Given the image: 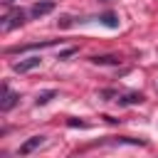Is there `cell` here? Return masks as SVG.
Segmentation results:
<instances>
[{
	"mask_svg": "<svg viewBox=\"0 0 158 158\" xmlns=\"http://www.w3.org/2000/svg\"><path fill=\"white\" fill-rule=\"evenodd\" d=\"M99 22H104V25H106V27H111V30H114V27H118V17H116L114 12H104V15H99Z\"/></svg>",
	"mask_w": 158,
	"mask_h": 158,
	"instance_id": "8",
	"label": "cell"
},
{
	"mask_svg": "<svg viewBox=\"0 0 158 158\" xmlns=\"http://www.w3.org/2000/svg\"><path fill=\"white\" fill-rule=\"evenodd\" d=\"M52 10H54V2H52V0H44V2H35V5L30 7V15H32V17H42V15L52 12Z\"/></svg>",
	"mask_w": 158,
	"mask_h": 158,
	"instance_id": "6",
	"label": "cell"
},
{
	"mask_svg": "<svg viewBox=\"0 0 158 158\" xmlns=\"http://www.w3.org/2000/svg\"><path fill=\"white\" fill-rule=\"evenodd\" d=\"M143 101V94H126L123 99H118V104H141Z\"/></svg>",
	"mask_w": 158,
	"mask_h": 158,
	"instance_id": "10",
	"label": "cell"
},
{
	"mask_svg": "<svg viewBox=\"0 0 158 158\" xmlns=\"http://www.w3.org/2000/svg\"><path fill=\"white\" fill-rule=\"evenodd\" d=\"M22 22H25V12H22L20 7H15V10H10V12L2 17V22H0V30H2V32H10V30L20 27Z\"/></svg>",
	"mask_w": 158,
	"mask_h": 158,
	"instance_id": "1",
	"label": "cell"
},
{
	"mask_svg": "<svg viewBox=\"0 0 158 158\" xmlns=\"http://www.w3.org/2000/svg\"><path fill=\"white\" fill-rule=\"evenodd\" d=\"M17 99H20V96H17L15 91H10L7 84L0 86V111H10V109L17 104Z\"/></svg>",
	"mask_w": 158,
	"mask_h": 158,
	"instance_id": "2",
	"label": "cell"
},
{
	"mask_svg": "<svg viewBox=\"0 0 158 158\" xmlns=\"http://www.w3.org/2000/svg\"><path fill=\"white\" fill-rule=\"evenodd\" d=\"M57 44V40H44V42H32V44H20V47H10L7 52L10 54H17V52H30V49H42V47H52Z\"/></svg>",
	"mask_w": 158,
	"mask_h": 158,
	"instance_id": "3",
	"label": "cell"
},
{
	"mask_svg": "<svg viewBox=\"0 0 158 158\" xmlns=\"http://www.w3.org/2000/svg\"><path fill=\"white\" fill-rule=\"evenodd\" d=\"M54 96H57V91H54V89H49V91H42V94L35 99V104H37V106H44V104H49Z\"/></svg>",
	"mask_w": 158,
	"mask_h": 158,
	"instance_id": "9",
	"label": "cell"
},
{
	"mask_svg": "<svg viewBox=\"0 0 158 158\" xmlns=\"http://www.w3.org/2000/svg\"><path fill=\"white\" fill-rule=\"evenodd\" d=\"M44 143V136H30L22 146H20V156H27V153H32L35 148H40Z\"/></svg>",
	"mask_w": 158,
	"mask_h": 158,
	"instance_id": "5",
	"label": "cell"
},
{
	"mask_svg": "<svg viewBox=\"0 0 158 158\" xmlns=\"http://www.w3.org/2000/svg\"><path fill=\"white\" fill-rule=\"evenodd\" d=\"M74 52H77V49H74V47H69V49H64V52H59V59H67V57H72Z\"/></svg>",
	"mask_w": 158,
	"mask_h": 158,
	"instance_id": "11",
	"label": "cell"
},
{
	"mask_svg": "<svg viewBox=\"0 0 158 158\" xmlns=\"http://www.w3.org/2000/svg\"><path fill=\"white\" fill-rule=\"evenodd\" d=\"M91 62L94 64H118L121 59L114 57V54H96V57H91Z\"/></svg>",
	"mask_w": 158,
	"mask_h": 158,
	"instance_id": "7",
	"label": "cell"
},
{
	"mask_svg": "<svg viewBox=\"0 0 158 158\" xmlns=\"http://www.w3.org/2000/svg\"><path fill=\"white\" fill-rule=\"evenodd\" d=\"M40 62H42L40 57H27V59H20V62H15V64H12V69L22 74V72H30V69L40 67Z\"/></svg>",
	"mask_w": 158,
	"mask_h": 158,
	"instance_id": "4",
	"label": "cell"
},
{
	"mask_svg": "<svg viewBox=\"0 0 158 158\" xmlns=\"http://www.w3.org/2000/svg\"><path fill=\"white\" fill-rule=\"evenodd\" d=\"M2 2H5V5H10V2H15V0H2Z\"/></svg>",
	"mask_w": 158,
	"mask_h": 158,
	"instance_id": "14",
	"label": "cell"
},
{
	"mask_svg": "<svg viewBox=\"0 0 158 158\" xmlns=\"http://www.w3.org/2000/svg\"><path fill=\"white\" fill-rule=\"evenodd\" d=\"M59 25H62V27H69V25H72V17H62Z\"/></svg>",
	"mask_w": 158,
	"mask_h": 158,
	"instance_id": "13",
	"label": "cell"
},
{
	"mask_svg": "<svg viewBox=\"0 0 158 158\" xmlns=\"http://www.w3.org/2000/svg\"><path fill=\"white\" fill-rule=\"evenodd\" d=\"M67 123H69V126H74V128H77V126H79V128H86V123H84V121H77V118H69Z\"/></svg>",
	"mask_w": 158,
	"mask_h": 158,
	"instance_id": "12",
	"label": "cell"
}]
</instances>
